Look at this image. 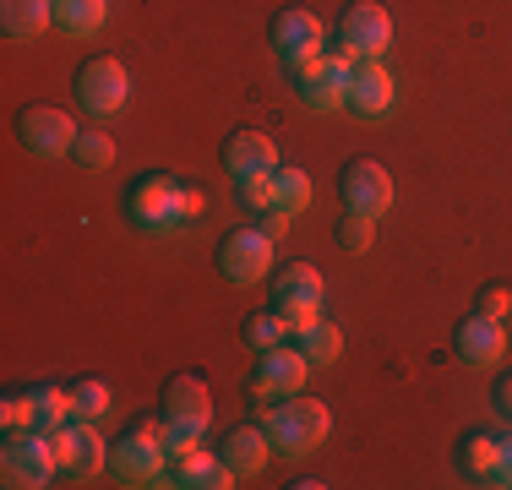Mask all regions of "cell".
<instances>
[{"instance_id":"cell-33","label":"cell","mask_w":512,"mask_h":490,"mask_svg":"<svg viewBox=\"0 0 512 490\" xmlns=\"http://www.w3.org/2000/svg\"><path fill=\"white\" fill-rule=\"evenodd\" d=\"M235 191H240V202H246V207H256V213L273 207V186H267V180H235Z\"/></svg>"},{"instance_id":"cell-1","label":"cell","mask_w":512,"mask_h":490,"mask_svg":"<svg viewBox=\"0 0 512 490\" xmlns=\"http://www.w3.org/2000/svg\"><path fill=\"white\" fill-rule=\"evenodd\" d=\"M207 420H213V392H207L202 376H191V371L169 376V382H164V441H169V458L197 447V436L207 431Z\"/></svg>"},{"instance_id":"cell-31","label":"cell","mask_w":512,"mask_h":490,"mask_svg":"<svg viewBox=\"0 0 512 490\" xmlns=\"http://www.w3.org/2000/svg\"><path fill=\"white\" fill-rule=\"evenodd\" d=\"M474 305H480V316H491V322H507L512 316V289L507 284H485Z\"/></svg>"},{"instance_id":"cell-5","label":"cell","mask_w":512,"mask_h":490,"mask_svg":"<svg viewBox=\"0 0 512 490\" xmlns=\"http://www.w3.org/2000/svg\"><path fill=\"white\" fill-rule=\"evenodd\" d=\"M126 207L142 229H169V224H186V186L164 169H148V175L131 180Z\"/></svg>"},{"instance_id":"cell-19","label":"cell","mask_w":512,"mask_h":490,"mask_svg":"<svg viewBox=\"0 0 512 490\" xmlns=\"http://www.w3.org/2000/svg\"><path fill=\"white\" fill-rule=\"evenodd\" d=\"M393 71L382 66V60H355V71H349V109H360V115H387L393 109Z\"/></svg>"},{"instance_id":"cell-24","label":"cell","mask_w":512,"mask_h":490,"mask_svg":"<svg viewBox=\"0 0 512 490\" xmlns=\"http://www.w3.org/2000/svg\"><path fill=\"white\" fill-rule=\"evenodd\" d=\"M28 403H33V431L44 436H55L71 420V387H33Z\"/></svg>"},{"instance_id":"cell-13","label":"cell","mask_w":512,"mask_h":490,"mask_svg":"<svg viewBox=\"0 0 512 490\" xmlns=\"http://www.w3.org/2000/svg\"><path fill=\"white\" fill-rule=\"evenodd\" d=\"M17 142L28 147L33 158H60V153H71V142H77V126H71V115L55 109V104H28L17 115Z\"/></svg>"},{"instance_id":"cell-35","label":"cell","mask_w":512,"mask_h":490,"mask_svg":"<svg viewBox=\"0 0 512 490\" xmlns=\"http://www.w3.org/2000/svg\"><path fill=\"white\" fill-rule=\"evenodd\" d=\"M485 485H512V441H502V463H496V474Z\"/></svg>"},{"instance_id":"cell-9","label":"cell","mask_w":512,"mask_h":490,"mask_svg":"<svg viewBox=\"0 0 512 490\" xmlns=\"http://www.w3.org/2000/svg\"><path fill=\"white\" fill-rule=\"evenodd\" d=\"M338 196H344L349 213H365V218H382L393 207V175L382 169V158H349L338 169Z\"/></svg>"},{"instance_id":"cell-26","label":"cell","mask_w":512,"mask_h":490,"mask_svg":"<svg viewBox=\"0 0 512 490\" xmlns=\"http://www.w3.org/2000/svg\"><path fill=\"white\" fill-rule=\"evenodd\" d=\"M458 463H463L469 474H480V480H491V474H496V463H502V441H491V436H480V431H474V436L458 447Z\"/></svg>"},{"instance_id":"cell-25","label":"cell","mask_w":512,"mask_h":490,"mask_svg":"<svg viewBox=\"0 0 512 490\" xmlns=\"http://www.w3.org/2000/svg\"><path fill=\"white\" fill-rule=\"evenodd\" d=\"M295 349L306 354L311 365H333L338 354H344V333H338V327H327L322 316H316L311 327H300V333H295Z\"/></svg>"},{"instance_id":"cell-7","label":"cell","mask_w":512,"mask_h":490,"mask_svg":"<svg viewBox=\"0 0 512 490\" xmlns=\"http://www.w3.org/2000/svg\"><path fill=\"white\" fill-rule=\"evenodd\" d=\"M273 311L289 322V333L311 327L322 311V273L311 262H289L284 273H273Z\"/></svg>"},{"instance_id":"cell-30","label":"cell","mask_w":512,"mask_h":490,"mask_svg":"<svg viewBox=\"0 0 512 490\" xmlns=\"http://www.w3.org/2000/svg\"><path fill=\"white\" fill-rule=\"evenodd\" d=\"M371 229H376V218L344 207V218H338V245H344V251H365V245H371Z\"/></svg>"},{"instance_id":"cell-12","label":"cell","mask_w":512,"mask_h":490,"mask_svg":"<svg viewBox=\"0 0 512 490\" xmlns=\"http://www.w3.org/2000/svg\"><path fill=\"white\" fill-rule=\"evenodd\" d=\"M306 371H311V360L300 349H284V343H273V349H262L256 354V365H251V392L262 403H278V398H295L300 387H306Z\"/></svg>"},{"instance_id":"cell-15","label":"cell","mask_w":512,"mask_h":490,"mask_svg":"<svg viewBox=\"0 0 512 490\" xmlns=\"http://www.w3.org/2000/svg\"><path fill=\"white\" fill-rule=\"evenodd\" d=\"M50 447H55V463H60V469H71V474H99L109 463L104 436L93 431V420H66L50 436Z\"/></svg>"},{"instance_id":"cell-23","label":"cell","mask_w":512,"mask_h":490,"mask_svg":"<svg viewBox=\"0 0 512 490\" xmlns=\"http://www.w3.org/2000/svg\"><path fill=\"white\" fill-rule=\"evenodd\" d=\"M104 0H55V28L71 33V39H88V33L104 28Z\"/></svg>"},{"instance_id":"cell-16","label":"cell","mask_w":512,"mask_h":490,"mask_svg":"<svg viewBox=\"0 0 512 490\" xmlns=\"http://www.w3.org/2000/svg\"><path fill=\"white\" fill-rule=\"evenodd\" d=\"M224 169L235 180H267L278 169V153H273V142H267V131H256V126H240V131H229V142H224Z\"/></svg>"},{"instance_id":"cell-3","label":"cell","mask_w":512,"mask_h":490,"mask_svg":"<svg viewBox=\"0 0 512 490\" xmlns=\"http://www.w3.org/2000/svg\"><path fill=\"white\" fill-rule=\"evenodd\" d=\"M262 431L267 441H273L278 452H311L316 441L327 436V409L316 398H306V392H295V398H278V403H267V414H262Z\"/></svg>"},{"instance_id":"cell-8","label":"cell","mask_w":512,"mask_h":490,"mask_svg":"<svg viewBox=\"0 0 512 490\" xmlns=\"http://www.w3.org/2000/svg\"><path fill=\"white\" fill-rule=\"evenodd\" d=\"M126 98H131V71L120 66L115 55L82 60V71H77V104L88 109V115H115V109H126Z\"/></svg>"},{"instance_id":"cell-14","label":"cell","mask_w":512,"mask_h":490,"mask_svg":"<svg viewBox=\"0 0 512 490\" xmlns=\"http://www.w3.org/2000/svg\"><path fill=\"white\" fill-rule=\"evenodd\" d=\"M267 39H273L284 66H300V60L322 55V22H316V11H306V6H284V11H273Z\"/></svg>"},{"instance_id":"cell-34","label":"cell","mask_w":512,"mask_h":490,"mask_svg":"<svg viewBox=\"0 0 512 490\" xmlns=\"http://www.w3.org/2000/svg\"><path fill=\"white\" fill-rule=\"evenodd\" d=\"M289 218H295V213H278V207H267V213H262V218H256V229H262V235H267V240H273V245H278V240H284V235H289Z\"/></svg>"},{"instance_id":"cell-17","label":"cell","mask_w":512,"mask_h":490,"mask_svg":"<svg viewBox=\"0 0 512 490\" xmlns=\"http://www.w3.org/2000/svg\"><path fill=\"white\" fill-rule=\"evenodd\" d=\"M502 349H507V338H502V322H491V316H463V322L453 327V354L463 365H496L502 360Z\"/></svg>"},{"instance_id":"cell-22","label":"cell","mask_w":512,"mask_h":490,"mask_svg":"<svg viewBox=\"0 0 512 490\" xmlns=\"http://www.w3.org/2000/svg\"><path fill=\"white\" fill-rule=\"evenodd\" d=\"M267 186H273V207H278V213H306V207H311V175L300 164L273 169Z\"/></svg>"},{"instance_id":"cell-6","label":"cell","mask_w":512,"mask_h":490,"mask_svg":"<svg viewBox=\"0 0 512 490\" xmlns=\"http://www.w3.org/2000/svg\"><path fill=\"white\" fill-rule=\"evenodd\" d=\"M338 44L349 60H382L393 44V17L382 11V0H355L338 17Z\"/></svg>"},{"instance_id":"cell-11","label":"cell","mask_w":512,"mask_h":490,"mask_svg":"<svg viewBox=\"0 0 512 490\" xmlns=\"http://www.w3.org/2000/svg\"><path fill=\"white\" fill-rule=\"evenodd\" d=\"M267 267H273V240L256 224H240L218 240V273L229 284H256V278H267Z\"/></svg>"},{"instance_id":"cell-27","label":"cell","mask_w":512,"mask_h":490,"mask_svg":"<svg viewBox=\"0 0 512 490\" xmlns=\"http://www.w3.org/2000/svg\"><path fill=\"white\" fill-rule=\"evenodd\" d=\"M284 333H289V322H284L278 311H251L246 322H240V338H246L256 354L273 349V343H284Z\"/></svg>"},{"instance_id":"cell-21","label":"cell","mask_w":512,"mask_h":490,"mask_svg":"<svg viewBox=\"0 0 512 490\" xmlns=\"http://www.w3.org/2000/svg\"><path fill=\"white\" fill-rule=\"evenodd\" d=\"M55 22V0H0V28L6 39H39Z\"/></svg>"},{"instance_id":"cell-32","label":"cell","mask_w":512,"mask_h":490,"mask_svg":"<svg viewBox=\"0 0 512 490\" xmlns=\"http://www.w3.org/2000/svg\"><path fill=\"white\" fill-rule=\"evenodd\" d=\"M0 425H6V431H28V425H33V403H28V392H11V398L0 403Z\"/></svg>"},{"instance_id":"cell-28","label":"cell","mask_w":512,"mask_h":490,"mask_svg":"<svg viewBox=\"0 0 512 490\" xmlns=\"http://www.w3.org/2000/svg\"><path fill=\"white\" fill-rule=\"evenodd\" d=\"M109 409V387L99 376H82V382H71V420H99Z\"/></svg>"},{"instance_id":"cell-4","label":"cell","mask_w":512,"mask_h":490,"mask_svg":"<svg viewBox=\"0 0 512 490\" xmlns=\"http://www.w3.org/2000/svg\"><path fill=\"white\" fill-rule=\"evenodd\" d=\"M60 469L55 463V447L44 431H6V441H0V480L17 485V490H39L50 485V474Z\"/></svg>"},{"instance_id":"cell-20","label":"cell","mask_w":512,"mask_h":490,"mask_svg":"<svg viewBox=\"0 0 512 490\" xmlns=\"http://www.w3.org/2000/svg\"><path fill=\"white\" fill-rule=\"evenodd\" d=\"M267 452H273V441H267L262 425H235V431L224 436V452H218V458H224L235 474H262Z\"/></svg>"},{"instance_id":"cell-36","label":"cell","mask_w":512,"mask_h":490,"mask_svg":"<svg viewBox=\"0 0 512 490\" xmlns=\"http://www.w3.org/2000/svg\"><path fill=\"white\" fill-rule=\"evenodd\" d=\"M496 409L512 414V376H502V382H496Z\"/></svg>"},{"instance_id":"cell-18","label":"cell","mask_w":512,"mask_h":490,"mask_svg":"<svg viewBox=\"0 0 512 490\" xmlns=\"http://www.w3.org/2000/svg\"><path fill=\"white\" fill-rule=\"evenodd\" d=\"M169 485H180V490H229L235 485V469H229L224 458H213V452L191 447V452H175V458H169Z\"/></svg>"},{"instance_id":"cell-29","label":"cell","mask_w":512,"mask_h":490,"mask_svg":"<svg viewBox=\"0 0 512 490\" xmlns=\"http://www.w3.org/2000/svg\"><path fill=\"white\" fill-rule=\"evenodd\" d=\"M71 158H77L82 169H109V164H115V142H109L104 131H77Z\"/></svg>"},{"instance_id":"cell-10","label":"cell","mask_w":512,"mask_h":490,"mask_svg":"<svg viewBox=\"0 0 512 490\" xmlns=\"http://www.w3.org/2000/svg\"><path fill=\"white\" fill-rule=\"evenodd\" d=\"M295 71V88L300 98H306L311 109H338L349 98V71H355V60L349 55H311V60H300V66H289Z\"/></svg>"},{"instance_id":"cell-2","label":"cell","mask_w":512,"mask_h":490,"mask_svg":"<svg viewBox=\"0 0 512 490\" xmlns=\"http://www.w3.org/2000/svg\"><path fill=\"white\" fill-rule=\"evenodd\" d=\"M109 469H115V480H126V485H164V480H169V441H164V425L137 420L126 436L115 441V452H109Z\"/></svg>"}]
</instances>
